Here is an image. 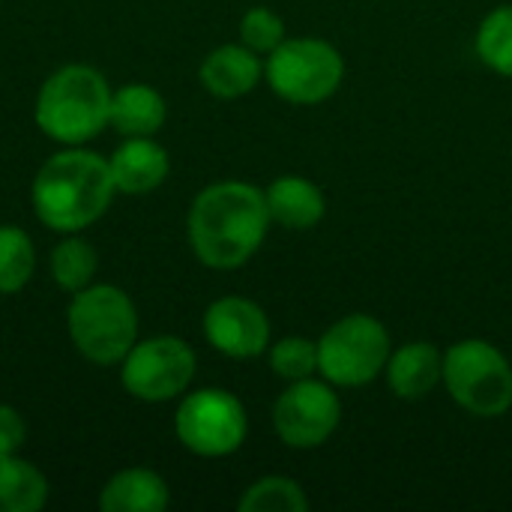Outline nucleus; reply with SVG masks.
<instances>
[{
  "instance_id": "2eb2a0df",
  "label": "nucleus",
  "mask_w": 512,
  "mask_h": 512,
  "mask_svg": "<svg viewBox=\"0 0 512 512\" xmlns=\"http://www.w3.org/2000/svg\"><path fill=\"white\" fill-rule=\"evenodd\" d=\"M264 198H267L270 219L282 228H291V231L315 228L327 213V201H324L321 186H315L312 180L297 177V174H285V177L273 180L267 186Z\"/></svg>"
},
{
  "instance_id": "0eeeda50",
  "label": "nucleus",
  "mask_w": 512,
  "mask_h": 512,
  "mask_svg": "<svg viewBox=\"0 0 512 512\" xmlns=\"http://www.w3.org/2000/svg\"><path fill=\"white\" fill-rule=\"evenodd\" d=\"M390 354V333L378 318L345 315L318 342V372L336 387H363L387 369Z\"/></svg>"
},
{
  "instance_id": "f03ea898",
  "label": "nucleus",
  "mask_w": 512,
  "mask_h": 512,
  "mask_svg": "<svg viewBox=\"0 0 512 512\" xmlns=\"http://www.w3.org/2000/svg\"><path fill=\"white\" fill-rule=\"evenodd\" d=\"M114 192L108 159L69 147L45 159L33 177L30 198L42 225L63 234H78L108 210Z\"/></svg>"
},
{
  "instance_id": "39448f33",
  "label": "nucleus",
  "mask_w": 512,
  "mask_h": 512,
  "mask_svg": "<svg viewBox=\"0 0 512 512\" xmlns=\"http://www.w3.org/2000/svg\"><path fill=\"white\" fill-rule=\"evenodd\" d=\"M444 384L474 417H501L512 408V366L492 342L465 339L444 354Z\"/></svg>"
},
{
  "instance_id": "5701e85b",
  "label": "nucleus",
  "mask_w": 512,
  "mask_h": 512,
  "mask_svg": "<svg viewBox=\"0 0 512 512\" xmlns=\"http://www.w3.org/2000/svg\"><path fill=\"white\" fill-rule=\"evenodd\" d=\"M270 369L285 381H303L318 372V342L306 336H285L270 348Z\"/></svg>"
},
{
  "instance_id": "393cba45",
  "label": "nucleus",
  "mask_w": 512,
  "mask_h": 512,
  "mask_svg": "<svg viewBox=\"0 0 512 512\" xmlns=\"http://www.w3.org/2000/svg\"><path fill=\"white\" fill-rule=\"evenodd\" d=\"M24 438H27L24 417L12 405H0V456L18 453Z\"/></svg>"
},
{
  "instance_id": "4be33fe9",
  "label": "nucleus",
  "mask_w": 512,
  "mask_h": 512,
  "mask_svg": "<svg viewBox=\"0 0 512 512\" xmlns=\"http://www.w3.org/2000/svg\"><path fill=\"white\" fill-rule=\"evenodd\" d=\"M477 57L498 75L512 78V6L489 12L477 30Z\"/></svg>"
},
{
  "instance_id": "a211bd4d",
  "label": "nucleus",
  "mask_w": 512,
  "mask_h": 512,
  "mask_svg": "<svg viewBox=\"0 0 512 512\" xmlns=\"http://www.w3.org/2000/svg\"><path fill=\"white\" fill-rule=\"evenodd\" d=\"M48 501V480L24 459L0 456V512H36Z\"/></svg>"
},
{
  "instance_id": "412c9836",
  "label": "nucleus",
  "mask_w": 512,
  "mask_h": 512,
  "mask_svg": "<svg viewBox=\"0 0 512 512\" xmlns=\"http://www.w3.org/2000/svg\"><path fill=\"white\" fill-rule=\"evenodd\" d=\"M237 507H240V512H306L309 510V498L297 480L264 477L243 492Z\"/></svg>"
},
{
  "instance_id": "aec40b11",
  "label": "nucleus",
  "mask_w": 512,
  "mask_h": 512,
  "mask_svg": "<svg viewBox=\"0 0 512 512\" xmlns=\"http://www.w3.org/2000/svg\"><path fill=\"white\" fill-rule=\"evenodd\" d=\"M36 270V252L27 231L0 225V294L21 291Z\"/></svg>"
},
{
  "instance_id": "6e6552de",
  "label": "nucleus",
  "mask_w": 512,
  "mask_h": 512,
  "mask_svg": "<svg viewBox=\"0 0 512 512\" xmlns=\"http://www.w3.org/2000/svg\"><path fill=\"white\" fill-rule=\"evenodd\" d=\"M174 432L180 444L204 459H222L243 447L249 432L246 408L228 390H195L189 393L174 417Z\"/></svg>"
},
{
  "instance_id": "f8f14e48",
  "label": "nucleus",
  "mask_w": 512,
  "mask_h": 512,
  "mask_svg": "<svg viewBox=\"0 0 512 512\" xmlns=\"http://www.w3.org/2000/svg\"><path fill=\"white\" fill-rule=\"evenodd\" d=\"M108 168H111V180L117 192L144 195L165 183L171 162H168L165 147L156 144L153 135H141V138H126L108 159Z\"/></svg>"
},
{
  "instance_id": "6ab92c4d",
  "label": "nucleus",
  "mask_w": 512,
  "mask_h": 512,
  "mask_svg": "<svg viewBox=\"0 0 512 512\" xmlns=\"http://www.w3.org/2000/svg\"><path fill=\"white\" fill-rule=\"evenodd\" d=\"M96 267H99L96 249L87 240H81V237H72L69 234L51 252V276L69 294H78L87 285H93Z\"/></svg>"
},
{
  "instance_id": "1a4fd4ad",
  "label": "nucleus",
  "mask_w": 512,
  "mask_h": 512,
  "mask_svg": "<svg viewBox=\"0 0 512 512\" xmlns=\"http://www.w3.org/2000/svg\"><path fill=\"white\" fill-rule=\"evenodd\" d=\"M120 381L141 402H171L195 378V351L177 336H153L135 342L120 360Z\"/></svg>"
},
{
  "instance_id": "f257e3e1",
  "label": "nucleus",
  "mask_w": 512,
  "mask_h": 512,
  "mask_svg": "<svg viewBox=\"0 0 512 512\" xmlns=\"http://www.w3.org/2000/svg\"><path fill=\"white\" fill-rule=\"evenodd\" d=\"M270 222L267 198L258 186L240 180L213 183L192 201L189 243L201 264L234 270L261 249Z\"/></svg>"
},
{
  "instance_id": "b1692460",
  "label": "nucleus",
  "mask_w": 512,
  "mask_h": 512,
  "mask_svg": "<svg viewBox=\"0 0 512 512\" xmlns=\"http://www.w3.org/2000/svg\"><path fill=\"white\" fill-rule=\"evenodd\" d=\"M240 42L255 54H270L285 42V21L273 9L255 6L240 18Z\"/></svg>"
},
{
  "instance_id": "7ed1b4c3",
  "label": "nucleus",
  "mask_w": 512,
  "mask_h": 512,
  "mask_svg": "<svg viewBox=\"0 0 512 512\" xmlns=\"http://www.w3.org/2000/svg\"><path fill=\"white\" fill-rule=\"evenodd\" d=\"M36 126L57 144H84L111 126V87L93 66L57 69L36 96Z\"/></svg>"
},
{
  "instance_id": "20e7f679",
  "label": "nucleus",
  "mask_w": 512,
  "mask_h": 512,
  "mask_svg": "<svg viewBox=\"0 0 512 512\" xmlns=\"http://www.w3.org/2000/svg\"><path fill=\"white\" fill-rule=\"evenodd\" d=\"M66 327L75 348L99 366L120 363L138 342V312L126 291L114 285H87L72 294Z\"/></svg>"
},
{
  "instance_id": "f3484780",
  "label": "nucleus",
  "mask_w": 512,
  "mask_h": 512,
  "mask_svg": "<svg viewBox=\"0 0 512 512\" xmlns=\"http://www.w3.org/2000/svg\"><path fill=\"white\" fill-rule=\"evenodd\" d=\"M168 117L165 99L147 84H126L111 93V126L126 138L156 135Z\"/></svg>"
},
{
  "instance_id": "dca6fc26",
  "label": "nucleus",
  "mask_w": 512,
  "mask_h": 512,
  "mask_svg": "<svg viewBox=\"0 0 512 512\" xmlns=\"http://www.w3.org/2000/svg\"><path fill=\"white\" fill-rule=\"evenodd\" d=\"M168 501V483L150 468H126L114 474L99 495L102 512H162Z\"/></svg>"
},
{
  "instance_id": "ddd939ff",
  "label": "nucleus",
  "mask_w": 512,
  "mask_h": 512,
  "mask_svg": "<svg viewBox=\"0 0 512 512\" xmlns=\"http://www.w3.org/2000/svg\"><path fill=\"white\" fill-rule=\"evenodd\" d=\"M198 75H201L204 90H210L213 96L237 99V96H246L258 87V81L264 75V63L243 42L240 45H219L204 57Z\"/></svg>"
},
{
  "instance_id": "9d476101",
  "label": "nucleus",
  "mask_w": 512,
  "mask_h": 512,
  "mask_svg": "<svg viewBox=\"0 0 512 512\" xmlns=\"http://www.w3.org/2000/svg\"><path fill=\"white\" fill-rule=\"evenodd\" d=\"M342 420V402L330 381H291V387L273 405V429L282 444L294 450L321 447Z\"/></svg>"
},
{
  "instance_id": "4468645a",
  "label": "nucleus",
  "mask_w": 512,
  "mask_h": 512,
  "mask_svg": "<svg viewBox=\"0 0 512 512\" xmlns=\"http://www.w3.org/2000/svg\"><path fill=\"white\" fill-rule=\"evenodd\" d=\"M387 384L399 399H423L444 381V357L432 342H408L387 360Z\"/></svg>"
},
{
  "instance_id": "9b49d317",
  "label": "nucleus",
  "mask_w": 512,
  "mask_h": 512,
  "mask_svg": "<svg viewBox=\"0 0 512 512\" xmlns=\"http://www.w3.org/2000/svg\"><path fill=\"white\" fill-rule=\"evenodd\" d=\"M204 336L219 354L252 360L270 348V321L258 303L246 297H222L204 312Z\"/></svg>"
},
{
  "instance_id": "423d86ee",
  "label": "nucleus",
  "mask_w": 512,
  "mask_h": 512,
  "mask_svg": "<svg viewBox=\"0 0 512 512\" xmlns=\"http://www.w3.org/2000/svg\"><path fill=\"white\" fill-rule=\"evenodd\" d=\"M264 75L270 90L285 102L318 105L339 90L345 78V60L324 39H285L279 48L270 51Z\"/></svg>"
}]
</instances>
